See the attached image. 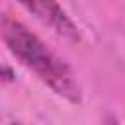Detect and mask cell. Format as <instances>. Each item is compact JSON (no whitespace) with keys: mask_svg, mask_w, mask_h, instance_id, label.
Listing matches in <instances>:
<instances>
[{"mask_svg":"<svg viewBox=\"0 0 125 125\" xmlns=\"http://www.w3.org/2000/svg\"><path fill=\"white\" fill-rule=\"evenodd\" d=\"M2 39L10 53L27 66L41 82H45L57 96L76 104L80 102V86L70 70V66L57 57L37 35H33L21 21L10 18L8 14L2 18Z\"/></svg>","mask_w":125,"mask_h":125,"instance_id":"1","label":"cell"},{"mask_svg":"<svg viewBox=\"0 0 125 125\" xmlns=\"http://www.w3.org/2000/svg\"><path fill=\"white\" fill-rule=\"evenodd\" d=\"M29 14H33L43 25L51 27L57 35L76 41L78 29L72 23V20L66 16V12L59 6L57 0H18Z\"/></svg>","mask_w":125,"mask_h":125,"instance_id":"2","label":"cell"}]
</instances>
